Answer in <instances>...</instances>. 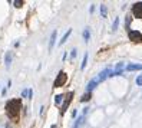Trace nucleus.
Returning <instances> with one entry per match:
<instances>
[{
	"instance_id": "nucleus-1",
	"label": "nucleus",
	"mask_w": 142,
	"mask_h": 128,
	"mask_svg": "<svg viewBox=\"0 0 142 128\" xmlns=\"http://www.w3.org/2000/svg\"><path fill=\"white\" fill-rule=\"evenodd\" d=\"M20 108H22V101L20 99H10L6 104V112L10 118H16L19 115Z\"/></svg>"
},
{
	"instance_id": "nucleus-2",
	"label": "nucleus",
	"mask_w": 142,
	"mask_h": 128,
	"mask_svg": "<svg viewBox=\"0 0 142 128\" xmlns=\"http://www.w3.org/2000/svg\"><path fill=\"white\" fill-rule=\"evenodd\" d=\"M66 81H68V75H66L65 72H59L58 73V76H56V79H55V82H53V88H60V86H63V85L66 84Z\"/></svg>"
},
{
	"instance_id": "nucleus-3",
	"label": "nucleus",
	"mask_w": 142,
	"mask_h": 128,
	"mask_svg": "<svg viewBox=\"0 0 142 128\" xmlns=\"http://www.w3.org/2000/svg\"><path fill=\"white\" fill-rule=\"evenodd\" d=\"M128 36H129V39L132 42H142V33L139 30H129V33H128Z\"/></svg>"
},
{
	"instance_id": "nucleus-4",
	"label": "nucleus",
	"mask_w": 142,
	"mask_h": 128,
	"mask_svg": "<svg viewBox=\"0 0 142 128\" xmlns=\"http://www.w3.org/2000/svg\"><path fill=\"white\" fill-rule=\"evenodd\" d=\"M132 13L135 17H138V19H142V2H138V3H135L132 6Z\"/></svg>"
},
{
	"instance_id": "nucleus-5",
	"label": "nucleus",
	"mask_w": 142,
	"mask_h": 128,
	"mask_svg": "<svg viewBox=\"0 0 142 128\" xmlns=\"http://www.w3.org/2000/svg\"><path fill=\"white\" fill-rule=\"evenodd\" d=\"M72 98H73V92H69V94L66 95L65 101H63V105H62V109H60V112H62V114H65V112H66V109H68V106H69V104H70Z\"/></svg>"
},
{
	"instance_id": "nucleus-6",
	"label": "nucleus",
	"mask_w": 142,
	"mask_h": 128,
	"mask_svg": "<svg viewBox=\"0 0 142 128\" xmlns=\"http://www.w3.org/2000/svg\"><path fill=\"white\" fill-rule=\"evenodd\" d=\"M98 84H99V79L98 78H93V79H90L89 81V84H88V86H86V92H92L93 89H95L96 86H98Z\"/></svg>"
},
{
	"instance_id": "nucleus-7",
	"label": "nucleus",
	"mask_w": 142,
	"mask_h": 128,
	"mask_svg": "<svg viewBox=\"0 0 142 128\" xmlns=\"http://www.w3.org/2000/svg\"><path fill=\"white\" fill-rule=\"evenodd\" d=\"M111 75H112V71L109 68H106V69H103V71L99 73L98 79H99V82H102V81H105V79H106V76H111Z\"/></svg>"
},
{
	"instance_id": "nucleus-8",
	"label": "nucleus",
	"mask_w": 142,
	"mask_h": 128,
	"mask_svg": "<svg viewBox=\"0 0 142 128\" xmlns=\"http://www.w3.org/2000/svg\"><path fill=\"white\" fill-rule=\"evenodd\" d=\"M142 69V63H129L126 66V71L133 72V71H141Z\"/></svg>"
},
{
	"instance_id": "nucleus-9",
	"label": "nucleus",
	"mask_w": 142,
	"mask_h": 128,
	"mask_svg": "<svg viewBox=\"0 0 142 128\" xmlns=\"http://www.w3.org/2000/svg\"><path fill=\"white\" fill-rule=\"evenodd\" d=\"M56 35H58V32L53 30L52 32V36H50V41H49V50L53 49V46H55V42H56Z\"/></svg>"
},
{
	"instance_id": "nucleus-10",
	"label": "nucleus",
	"mask_w": 142,
	"mask_h": 128,
	"mask_svg": "<svg viewBox=\"0 0 142 128\" xmlns=\"http://www.w3.org/2000/svg\"><path fill=\"white\" fill-rule=\"evenodd\" d=\"M12 52H7L6 56H4V63H6V68L9 69L10 68V63H12Z\"/></svg>"
},
{
	"instance_id": "nucleus-11",
	"label": "nucleus",
	"mask_w": 142,
	"mask_h": 128,
	"mask_svg": "<svg viewBox=\"0 0 142 128\" xmlns=\"http://www.w3.org/2000/svg\"><path fill=\"white\" fill-rule=\"evenodd\" d=\"M70 35H72V29H69V30L66 32L65 35H63V38L60 39V41H59V45H60V46H62V45H63V43H65V42L68 41V39H69V36H70Z\"/></svg>"
},
{
	"instance_id": "nucleus-12",
	"label": "nucleus",
	"mask_w": 142,
	"mask_h": 128,
	"mask_svg": "<svg viewBox=\"0 0 142 128\" xmlns=\"http://www.w3.org/2000/svg\"><path fill=\"white\" fill-rule=\"evenodd\" d=\"M101 15H102V17H108V9H106L105 4L101 6Z\"/></svg>"
},
{
	"instance_id": "nucleus-13",
	"label": "nucleus",
	"mask_w": 142,
	"mask_h": 128,
	"mask_svg": "<svg viewBox=\"0 0 142 128\" xmlns=\"http://www.w3.org/2000/svg\"><path fill=\"white\" fill-rule=\"evenodd\" d=\"M82 122H83V117H79V118H76V121H75L73 128H79L80 125H82Z\"/></svg>"
},
{
	"instance_id": "nucleus-14",
	"label": "nucleus",
	"mask_w": 142,
	"mask_h": 128,
	"mask_svg": "<svg viewBox=\"0 0 142 128\" xmlns=\"http://www.w3.org/2000/svg\"><path fill=\"white\" fill-rule=\"evenodd\" d=\"M63 99H65V97H63V95H56V97H55V104H56V105H59V104L62 102Z\"/></svg>"
},
{
	"instance_id": "nucleus-15",
	"label": "nucleus",
	"mask_w": 142,
	"mask_h": 128,
	"mask_svg": "<svg viewBox=\"0 0 142 128\" xmlns=\"http://www.w3.org/2000/svg\"><path fill=\"white\" fill-rule=\"evenodd\" d=\"M86 63H88V53L85 52V55H83V60H82V66H80V68L85 69V68H86Z\"/></svg>"
},
{
	"instance_id": "nucleus-16",
	"label": "nucleus",
	"mask_w": 142,
	"mask_h": 128,
	"mask_svg": "<svg viewBox=\"0 0 142 128\" xmlns=\"http://www.w3.org/2000/svg\"><path fill=\"white\" fill-rule=\"evenodd\" d=\"M90 99V94L89 92H86V94L82 95V98H80V102H85V101H89Z\"/></svg>"
},
{
	"instance_id": "nucleus-17",
	"label": "nucleus",
	"mask_w": 142,
	"mask_h": 128,
	"mask_svg": "<svg viewBox=\"0 0 142 128\" xmlns=\"http://www.w3.org/2000/svg\"><path fill=\"white\" fill-rule=\"evenodd\" d=\"M124 62H119V63H116V71L118 72H124Z\"/></svg>"
},
{
	"instance_id": "nucleus-18",
	"label": "nucleus",
	"mask_w": 142,
	"mask_h": 128,
	"mask_svg": "<svg viewBox=\"0 0 142 128\" xmlns=\"http://www.w3.org/2000/svg\"><path fill=\"white\" fill-rule=\"evenodd\" d=\"M118 25H119V17H116L115 19V22H113V26H112V30H118Z\"/></svg>"
},
{
	"instance_id": "nucleus-19",
	"label": "nucleus",
	"mask_w": 142,
	"mask_h": 128,
	"mask_svg": "<svg viewBox=\"0 0 142 128\" xmlns=\"http://www.w3.org/2000/svg\"><path fill=\"white\" fill-rule=\"evenodd\" d=\"M89 30H88V29H85V32H83V38H85V41H89Z\"/></svg>"
},
{
	"instance_id": "nucleus-20",
	"label": "nucleus",
	"mask_w": 142,
	"mask_h": 128,
	"mask_svg": "<svg viewBox=\"0 0 142 128\" xmlns=\"http://www.w3.org/2000/svg\"><path fill=\"white\" fill-rule=\"evenodd\" d=\"M13 4H15L16 7H22L23 2H22V0H16V2H13Z\"/></svg>"
},
{
	"instance_id": "nucleus-21",
	"label": "nucleus",
	"mask_w": 142,
	"mask_h": 128,
	"mask_svg": "<svg viewBox=\"0 0 142 128\" xmlns=\"http://www.w3.org/2000/svg\"><path fill=\"white\" fill-rule=\"evenodd\" d=\"M76 55H77V53H76V49H72V50H70V58H72V59H75V58H76Z\"/></svg>"
},
{
	"instance_id": "nucleus-22",
	"label": "nucleus",
	"mask_w": 142,
	"mask_h": 128,
	"mask_svg": "<svg viewBox=\"0 0 142 128\" xmlns=\"http://www.w3.org/2000/svg\"><path fill=\"white\" fill-rule=\"evenodd\" d=\"M22 97H23V98L29 97V89H23V91H22Z\"/></svg>"
},
{
	"instance_id": "nucleus-23",
	"label": "nucleus",
	"mask_w": 142,
	"mask_h": 128,
	"mask_svg": "<svg viewBox=\"0 0 142 128\" xmlns=\"http://www.w3.org/2000/svg\"><path fill=\"white\" fill-rule=\"evenodd\" d=\"M136 85L142 86V76H138V78H136Z\"/></svg>"
},
{
	"instance_id": "nucleus-24",
	"label": "nucleus",
	"mask_w": 142,
	"mask_h": 128,
	"mask_svg": "<svg viewBox=\"0 0 142 128\" xmlns=\"http://www.w3.org/2000/svg\"><path fill=\"white\" fill-rule=\"evenodd\" d=\"M73 117H76V109H73V111H72V118H73Z\"/></svg>"
},
{
	"instance_id": "nucleus-25",
	"label": "nucleus",
	"mask_w": 142,
	"mask_h": 128,
	"mask_svg": "<svg viewBox=\"0 0 142 128\" xmlns=\"http://www.w3.org/2000/svg\"><path fill=\"white\" fill-rule=\"evenodd\" d=\"M50 128H56V125H55V124H53V125H52V127H50Z\"/></svg>"
}]
</instances>
